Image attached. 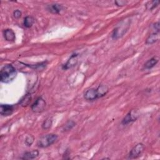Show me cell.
Masks as SVG:
<instances>
[{
  "label": "cell",
  "mask_w": 160,
  "mask_h": 160,
  "mask_svg": "<svg viewBox=\"0 0 160 160\" xmlns=\"http://www.w3.org/2000/svg\"><path fill=\"white\" fill-rule=\"evenodd\" d=\"M108 92V88L107 87V86L101 84L99 85L96 89L91 88L89 89H88L84 92V98L86 101H92L106 96Z\"/></svg>",
  "instance_id": "cell-1"
},
{
  "label": "cell",
  "mask_w": 160,
  "mask_h": 160,
  "mask_svg": "<svg viewBox=\"0 0 160 160\" xmlns=\"http://www.w3.org/2000/svg\"><path fill=\"white\" fill-rule=\"evenodd\" d=\"M16 74V70L12 64H6L1 69L0 80L3 83H9L15 79Z\"/></svg>",
  "instance_id": "cell-2"
},
{
  "label": "cell",
  "mask_w": 160,
  "mask_h": 160,
  "mask_svg": "<svg viewBox=\"0 0 160 160\" xmlns=\"http://www.w3.org/2000/svg\"><path fill=\"white\" fill-rule=\"evenodd\" d=\"M58 139V136L55 134H48L39 138L37 142V145L39 148H48L55 142Z\"/></svg>",
  "instance_id": "cell-3"
},
{
  "label": "cell",
  "mask_w": 160,
  "mask_h": 160,
  "mask_svg": "<svg viewBox=\"0 0 160 160\" xmlns=\"http://www.w3.org/2000/svg\"><path fill=\"white\" fill-rule=\"evenodd\" d=\"M144 149V146L142 143H138L134 146L128 154V159H135L141 156Z\"/></svg>",
  "instance_id": "cell-4"
},
{
  "label": "cell",
  "mask_w": 160,
  "mask_h": 160,
  "mask_svg": "<svg viewBox=\"0 0 160 160\" xmlns=\"http://www.w3.org/2000/svg\"><path fill=\"white\" fill-rule=\"evenodd\" d=\"M46 107V102L41 98L39 97L31 106V109L34 112H41L43 111Z\"/></svg>",
  "instance_id": "cell-5"
},
{
  "label": "cell",
  "mask_w": 160,
  "mask_h": 160,
  "mask_svg": "<svg viewBox=\"0 0 160 160\" xmlns=\"http://www.w3.org/2000/svg\"><path fill=\"white\" fill-rule=\"evenodd\" d=\"M138 117V114L136 112V111L134 110H131L122 119L121 121V124L122 125H127L132 122L135 121L137 119Z\"/></svg>",
  "instance_id": "cell-6"
},
{
  "label": "cell",
  "mask_w": 160,
  "mask_h": 160,
  "mask_svg": "<svg viewBox=\"0 0 160 160\" xmlns=\"http://www.w3.org/2000/svg\"><path fill=\"white\" fill-rule=\"evenodd\" d=\"M128 29V28H126V25H125V24L118 26L114 29L112 34V38L114 39H117L122 37L126 32Z\"/></svg>",
  "instance_id": "cell-7"
},
{
  "label": "cell",
  "mask_w": 160,
  "mask_h": 160,
  "mask_svg": "<svg viewBox=\"0 0 160 160\" xmlns=\"http://www.w3.org/2000/svg\"><path fill=\"white\" fill-rule=\"evenodd\" d=\"M14 111V106L10 104H1L0 106V114L3 116H8Z\"/></svg>",
  "instance_id": "cell-8"
},
{
  "label": "cell",
  "mask_w": 160,
  "mask_h": 160,
  "mask_svg": "<svg viewBox=\"0 0 160 160\" xmlns=\"http://www.w3.org/2000/svg\"><path fill=\"white\" fill-rule=\"evenodd\" d=\"M46 9L51 13L58 14H59L61 11H62L64 9V6L62 4L55 3L48 5Z\"/></svg>",
  "instance_id": "cell-9"
},
{
  "label": "cell",
  "mask_w": 160,
  "mask_h": 160,
  "mask_svg": "<svg viewBox=\"0 0 160 160\" xmlns=\"http://www.w3.org/2000/svg\"><path fill=\"white\" fill-rule=\"evenodd\" d=\"M3 35L4 39L8 41L13 42L16 39V35L14 32L11 29H6L3 31Z\"/></svg>",
  "instance_id": "cell-10"
},
{
  "label": "cell",
  "mask_w": 160,
  "mask_h": 160,
  "mask_svg": "<svg viewBox=\"0 0 160 160\" xmlns=\"http://www.w3.org/2000/svg\"><path fill=\"white\" fill-rule=\"evenodd\" d=\"M77 57H78L77 54L74 53V54H72L70 58L69 59V60L68 61V62L65 64L63 65L62 69H68L69 68H71L73 66H74L77 62V59H76Z\"/></svg>",
  "instance_id": "cell-11"
},
{
  "label": "cell",
  "mask_w": 160,
  "mask_h": 160,
  "mask_svg": "<svg viewBox=\"0 0 160 160\" xmlns=\"http://www.w3.org/2000/svg\"><path fill=\"white\" fill-rule=\"evenodd\" d=\"M159 61V58L158 56H154L149 59L144 65V69H150L156 65Z\"/></svg>",
  "instance_id": "cell-12"
},
{
  "label": "cell",
  "mask_w": 160,
  "mask_h": 160,
  "mask_svg": "<svg viewBox=\"0 0 160 160\" xmlns=\"http://www.w3.org/2000/svg\"><path fill=\"white\" fill-rule=\"evenodd\" d=\"M39 156V151L38 150H32L31 151L26 152L21 158L22 159H33L36 158Z\"/></svg>",
  "instance_id": "cell-13"
},
{
  "label": "cell",
  "mask_w": 160,
  "mask_h": 160,
  "mask_svg": "<svg viewBox=\"0 0 160 160\" xmlns=\"http://www.w3.org/2000/svg\"><path fill=\"white\" fill-rule=\"evenodd\" d=\"M159 32H154L152 34H151L148 38L146 40V44H152L156 42L159 40Z\"/></svg>",
  "instance_id": "cell-14"
},
{
  "label": "cell",
  "mask_w": 160,
  "mask_h": 160,
  "mask_svg": "<svg viewBox=\"0 0 160 160\" xmlns=\"http://www.w3.org/2000/svg\"><path fill=\"white\" fill-rule=\"evenodd\" d=\"M34 22V18L32 17V16H28L24 18V21H23V24L26 28H29L32 26Z\"/></svg>",
  "instance_id": "cell-15"
},
{
  "label": "cell",
  "mask_w": 160,
  "mask_h": 160,
  "mask_svg": "<svg viewBox=\"0 0 160 160\" xmlns=\"http://www.w3.org/2000/svg\"><path fill=\"white\" fill-rule=\"evenodd\" d=\"M52 121L51 119H50V118L46 119L42 124V128L43 129H49L52 125Z\"/></svg>",
  "instance_id": "cell-16"
},
{
  "label": "cell",
  "mask_w": 160,
  "mask_h": 160,
  "mask_svg": "<svg viewBox=\"0 0 160 160\" xmlns=\"http://www.w3.org/2000/svg\"><path fill=\"white\" fill-rule=\"evenodd\" d=\"M159 3V1H149L147 4H146V7L149 10H152L153 9H154L155 8H156L158 4Z\"/></svg>",
  "instance_id": "cell-17"
},
{
  "label": "cell",
  "mask_w": 160,
  "mask_h": 160,
  "mask_svg": "<svg viewBox=\"0 0 160 160\" xmlns=\"http://www.w3.org/2000/svg\"><path fill=\"white\" fill-rule=\"evenodd\" d=\"M75 125H76V123L74 121H69L68 122H67V123L66 124H64V128H63V130L64 131L71 130Z\"/></svg>",
  "instance_id": "cell-18"
},
{
  "label": "cell",
  "mask_w": 160,
  "mask_h": 160,
  "mask_svg": "<svg viewBox=\"0 0 160 160\" xmlns=\"http://www.w3.org/2000/svg\"><path fill=\"white\" fill-rule=\"evenodd\" d=\"M33 141H34V138H33V136L30 135V136H28L26 137V138L25 139V144L27 146H30L32 144Z\"/></svg>",
  "instance_id": "cell-19"
},
{
  "label": "cell",
  "mask_w": 160,
  "mask_h": 160,
  "mask_svg": "<svg viewBox=\"0 0 160 160\" xmlns=\"http://www.w3.org/2000/svg\"><path fill=\"white\" fill-rule=\"evenodd\" d=\"M128 2L126 1H123V0H120V1H116L114 2V4L117 6H123L126 5V4Z\"/></svg>",
  "instance_id": "cell-20"
},
{
  "label": "cell",
  "mask_w": 160,
  "mask_h": 160,
  "mask_svg": "<svg viewBox=\"0 0 160 160\" xmlns=\"http://www.w3.org/2000/svg\"><path fill=\"white\" fill-rule=\"evenodd\" d=\"M21 12L19 9H16L13 12V16L16 19H19L21 16Z\"/></svg>",
  "instance_id": "cell-21"
},
{
  "label": "cell",
  "mask_w": 160,
  "mask_h": 160,
  "mask_svg": "<svg viewBox=\"0 0 160 160\" xmlns=\"http://www.w3.org/2000/svg\"><path fill=\"white\" fill-rule=\"evenodd\" d=\"M152 27L154 28V29H155L156 32H159V22H155L153 25Z\"/></svg>",
  "instance_id": "cell-22"
}]
</instances>
